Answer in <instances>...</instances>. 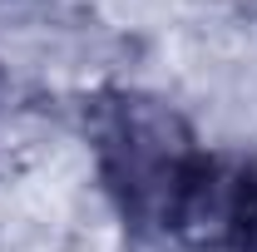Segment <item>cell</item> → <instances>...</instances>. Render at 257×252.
I'll return each instance as SVG.
<instances>
[{"mask_svg":"<svg viewBox=\"0 0 257 252\" xmlns=\"http://www.w3.org/2000/svg\"><path fill=\"white\" fill-rule=\"evenodd\" d=\"M99 178L114 198L119 218L139 232L163 227L173 218V203L188 183L193 163L203 158L188 119L144 89H109L89 109Z\"/></svg>","mask_w":257,"mask_h":252,"instance_id":"cell-1","label":"cell"},{"mask_svg":"<svg viewBox=\"0 0 257 252\" xmlns=\"http://www.w3.org/2000/svg\"><path fill=\"white\" fill-rule=\"evenodd\" d=\"M252 203H257V168L252 163L203 154L193 163L178 203H173L168 232L183 237L188 247H237Z\"/></svg>","mask_w":257,"mask_h":252,"instance_id":"cell-2","label":"cell"},{"mask_svg":"<svg viewBox=\"0 0 257 252\" xmlns=\"http://www.w3.org/2000/svg\"><path fill=\"white\" fill-rule=\"evenodd\" d=\"M242 252H257V203H252V213H247V227H242V242H237Z\"/></svg>","mask_w":257,"mask_h":252,"instance_id":"cell-3","label":"cell"},{"mask_svg":"<svg viewBox=\"0 0 257 252\" xmlns=\"http://www.w3.org/2000/svg\"><path fill=\"white\" fill-rule=\"evenodd\" d=\"M0 109H5V74H0Z\"/></svg>","mask_w":257,"mask_h":252,"instance_id":"cell-4","label":"cell"}]
</instances>
